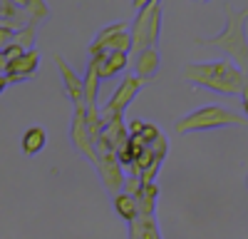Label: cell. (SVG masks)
<instances>
[{"instance_id":"1","label":"cell","mask_w":248,"mask_h":239,"mask_svg":"<svg viewBox=\"0 0 248 239\" xmlns=\"http://www.w3.org/2000/svg\"><path fill=\"white\" fill-rule=\"evenodd\" d=\"M223 13H226V25H223V30H221L216 37H211V40H196V43H199V45H206V48L221 50L238 70L246 72V70H248V37H246L248 8L236 10L233 5L226 3V5H223Z\"/></svg>"},{"instance_id":"2","label":"cell","mask_w":248,"mask_h":239,"mask_svg":"<svg viewBox=\"0 0 248 239\" xmlns=\"http://www.w3.org/2000/svg\"><path fill=\"white\" fill-rule=\"evenodd\" d=\"M243 70H238L231 60H216V63H196L184 70V77L191 85L214 90L221 95H241V87L246 83Z\"/></svg>"},{"instance_id":"3","label":"cell","mask_w":248,"mask_h":239,"mask_svg":"<svg viewBox=\"0 0 248 239\" xmlns=\"http://www.w3.org/2000/svg\"><path fill=\"white\" fill-rule=\"evenodd\" d=\"M231 125L248 127V120L241 112L226 110V107H218V105H209V107H201V110H196L191 115L181 117L179 122H176V132L179 135H186V132L218 130V127H231Z\"/></svg>"},{"instance_id":"4","label":"cell","mask_w":248,"mask_h":239,"mask_svg":"<svg viewBox=\"0 0 248 239\" xmlns=\"http://www.w3.org/2000/svg\"><path fill=\"white\" fill-rule=\"evenodd\" d=\"M161 35V3L149 0V3H137V17L132 23L129 37H132V52H141L147 48H156Z\"/></svg>"},{"instance_id":"5","label":"cell","mask_w":248,"mask_h":239,"mask_svg":"<svg viewBox=\"0 0 248 239\" xmlns=\"http://www.w3.org/2000/svg\"><path fill=\"white\" fill-rule=\"evenodd\" d=\"M99 52H132V37H129V23L122 20L109 28H102L94 37V43L90 45V55H99Z\"/></svg>"},{"instance_id":"6","label":"cell","mask_w":248,"mask_h":239,"mask_svg":"<svg viewBox=\"0 0 248 239\" xmlns=\"http://www.w3.org/2000/svg\"><path fill=\"white\" fill-rule=\"evenodd\" d=\"M144 85H149V83H144V80H139L137 75H127L122 80V85L117 87V92L112 95V100H107V105L99 110V120H102V125L109 122L112 117H119L124 115V110L129 107V102L139 95V90Z\"/></svg>"},{"instance_id":"7","label":"cell","mask_w":248,"mask_h":239,"mask_svg":"<svg viewBox=\"0 0 248 239\" xmlns=\"http://www.w3.org/2000/svg\"><path fill=\"white\" fill-rule=\"evenodd\" d=\"M94 152H97V172L102 177V182H105L107 192L112 194H119L124 189V182H127V177H124V170L122 165L117 162V154L102 142H94Z\"/></svg>"},{"instance_id":"8","label":"cell","mask_w":248,"mask_h":239,"mask_svg":"<svg viewBox=\"0 0 248 239\" xmlns=\"http://www.w3.org/2000/svg\"><path fill=\"white\" fill-rule=\"evenodd\" d=\"M70 139L79 154H85L92 165H97V152H94V139L90 137L87 132V125H85V110H75V117H72V125H70Z\"/></svg>"},{"instance_id":"9","label":"cell","mask_w":248,"mask_h":239,"mask_svg":"<svg viewBox=\"0 0 248 239\" xmlns=\"http://www.w3.org/2000/svg\"><path fill=\"white\" fill-rule=\"evenodd\" d=\"M40 68V52L32 48L28 52H23L17 60H13V63L5 68V80H8V85L10 83H23V80L32 77Z\"/></svg>"},{"instance_id":"10","label":"cell","mask_w":248,"mask_h":239,"mask_svg":"<svg viewBox=\"0 0 248 239\" xmlns=\"http://www.w3.org/2000/svg\"><path fill=\"white\" fill-rule=\"evenodd\" d=\"M55 63H57V70L62 75V83H65V92L70 95L75 110H85V87H82V80L77 77V72L67 65V60L62 55H55Z\"/></svg>"},{"instance_id":"11","label":"cell","mask_w":248,"mask_h":239,"mask_svg":"<svg viewBox=\"0 0 248 239\" xmlns=\"http://www.w3.org/2000/svg\"><path fill=\"white\" fill-rule=\"evenodd\" d=\"M92 60L97 63L99 83L102 80H109V77H117L119 72H124V68L129 65V55H124V52H99Z\"/></svg>"},{"instance_id":"12","label":"cell","mask_w":248,"mask_h":239,"mask_svg":"<svg viewBox=\"0 0 248 239\" xmlns=\"http://www.w3.org/2000/svg\"><path fill=\"white\" fill-rule=\"evenodd\" d=\"M159 63H161L159 48L141 50V52L134 55V75H137L139 80H144V83H152L154 75L159 72Z\"/></svg>"},{"instance_id":"13","label":"cell","mask_w":248,"mask_h":239,"mask_svg":"<svg viewBox=\"0 0 248 239\" xmlns=\"http://www.w3.org/2000/svg\"><path fill=\"white\" fill-rule=\"evenodd\" d=\"M129 239H161L156 219L154 217L137 214L132 222H129Z\"/></svg>"},{"instance_id":"14","label":"cell","mask_w":248,"mask_h":239,"mask_svg":"<svg viewBox=\"0 0 248 239\" xmlns=\"http://www.w3.org/2000/svg\"><path fill=\"white\" fill-rule=\"evenodd\" d=\"M156 197H159V187L152 182V185H141L139 192L132 197L134 205H137V214H144V217H154V209H156Z\"/></svg>"},{"instance_id":"15","label":"cell","mask_w":248,"mask_h":239,"mask_svg":"<svg viewBox=\"0 0 248 239\" xmlns=\"http://www.w3.org/2000/svg\"><path fill=\"white\" fill-rule=\"evenodd\" d=\"M82 87H85V107H97V90H99V75H97V63L90 60L87 75L82 80Z\"/></svg>"},{"instance_id":"16","label":"cell","mask_w":248,"mask_h":239,"mask_svg":"<svg viewBox=\"0 0 248 239\" xmlns=\"http://www.w3.org/2000/svg\"><path fill=\"white\" fill-rule=\"evenodd\" d=\"M47 145V135L43 127H30L25 135H23V152L25 154H37L43 152Z\"/></svg>"},{"instance_id":"17","label":"cell","mask_w":248,"mask_h":239,"mask_svg":"<svg viewBox=\"0 0 248 239\" xmlns=\"http://www.w3.org/2000/svg\"><path fill=\"white\" fill-rule=\"evenodd\" d=\"M25 8V15H28V25H40L45 23V20H50V8L43 3V0H20Z\"/></svg>"},{"instance_id":"18","label":"cell","mask_w":248,"mask_h":239,"mask_svg":"<svg viewBox=\"0 0 248 239\" xmlns=\"http://www.w3.org/2000/svg\"><path fill=\"white\" fill-rule=\"evenodd\" d=\"M114 209H117V214H119L122 219H127V224L137 217V205H134V199H132L127 192L114 194Z\"/></svg>"},{"instance_id":"19","label":"cell","mask_w":248,"mask_h":239,"mask_svg":"<svg viewBox=\"0 0 248 239\" xmlns=\"http://www.w3.org/2000/svg\"><path fill=\"white\" fill-rule=\"evenodd\" d=\"M35 35H37V28H35V25H25L23 30H17V33H15L13 43H15V45H20V48H23V50L28 52V50H32V48H35Z\"/></svg>"},{"instance_id":"20","label":"cell","mask_w":248,"mask_h":239,"mask_svg":"<svg viewBox=\"0 0 248 239\" xmlns=\"http://www.w3.org/2000/svg\"><path fill=\"white\" fill-rule=\"evenodd\" d=\"M13 37H15V33L10 30V28H5V25H0V52H3L10 43H13Z\"/></svg>"},{"instance_id":"21","label":"cell","mask_w":248,"mask_h":239,"mask_svg":"<svg viewBox=\"0 0 248 239\" xmlns=\"http://www.w3.org/2000/svg\"><path fill=\"white\" fill-rule=\"evenodd\" d=\"M241 97H243V112H246V120H248V75H246V83L241 87Z\"/></svg>"},{"instance_id":"22","label":"cell","mask_w":248,"mask_h":239,"mask_svg":"<svg viewBox=\"0 0 248 239\" xmlns=\"http://www.w3.org/2000/svg\"><path fill=\"white\" fill-rule=\"evenodd\" d=\"M5 87H8V80H5V75H0V95H3Z\"/></svg>"},{"instance_id":"23","label":"cell","mask_w":248,"mask_h":239,"mask_svg":"<svg viewBox=\"0 0 248 239\" xmlns=\"http://www.w3.org/2000/svg\"><path fill=\"white\" fill-rule=\"evenodd\" d=\"M246 187H248V177H246Z\"/></svg>"}]
</instances>
